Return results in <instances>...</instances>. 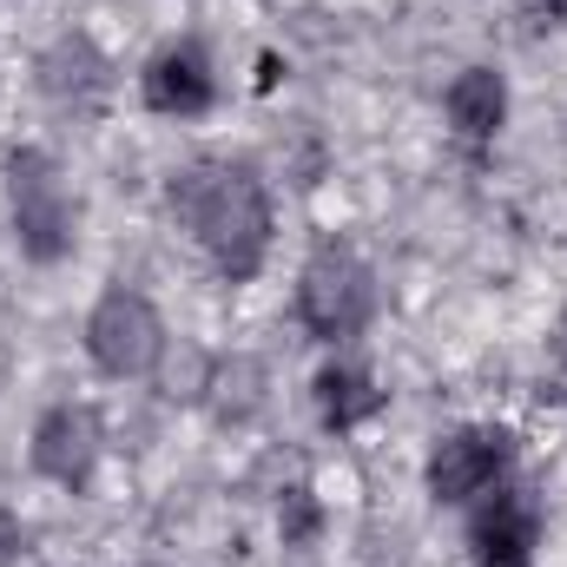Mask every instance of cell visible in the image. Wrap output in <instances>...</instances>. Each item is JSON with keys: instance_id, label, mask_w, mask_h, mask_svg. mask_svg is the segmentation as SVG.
Returning a JSON list of instances; mask_svg holds the SVG:
<instances>
[{"instance_id": "obj_1", "label": "cell", "mask_w": 567, "mask_h": 567, "mask_svg": "<svg viewBox=\"0 0 567 567\" xmlns=\"http://www.w3.org/2000/svg\"><path fill=\"white\" fill-rule=\"evenodd\" d=\"M172 212L178 225L205 245L212 271L225 284H251L271 258V192L258 185L251 165L231 158H198L172 178Z\"/></svg>"}, {"instance_id": "obj_2", "label": "cell", "mask_w": 567, "mask_h": 567, "mask_svg": "<svg viewBox=\"0 0 567 567\" xmlns=\"http://www.w3.org/2000/svg\"><path fill=\"white\" fill-rule=\"evenodd\" d=\"M7 218H13V245L27 265H60L80 245V198L66 172L53 165V152L40 145L7 152Z\"/></svg>"}, {"instance_id": "obj_3", "label": "cell", "mask_w": 567, "mask_h": 567, "mask_svg": "<svg viewBox=\"0 0 567 567\" xmlns=\"http://www.w3.org/2000/svg\"><path fill=\"white\" fill-rule=\"evenodd\" d=\"M377 317V278L350 245H317L297 271V323L317 343H350Z\"/></svg>"}, {"instance_id": "obj_4", "label": "cell", "mask_w": 567, "mask_h": 567, "mask_svg": "<svg viewBox=\"0 0 567 567\" xmlns=\"http://www.w3.org/2000/svg\"><path fill=\"white\" fill-rule=\"evenodd\" d=\"M86 357L106 377H120V383L158 370V357H165V317H158V303L145 290H133V284H113L86 310Z\"/></svg>"}, {"instance_id": "obj_5", "label": "cell", "mask_w": 567, "mask_h": 567, "mask_svg": "<svg viewBox=\"0 0 567 567\" xmlns=\"http://www.w3.org/2000/svg\"><path fill=\"white\" fill-rule=\"evenodd\" d=\"M515 468V435L502 423H462L449 429L423 462V482L442 508H462V502H482L488 488H502Z\"/></svg>"}, {"instance_id": "obj_6", "label": "cell", "mask_w": 567, "mask_h": 567, "mask_svg": "<svg viewBox=\"0 0 567 567\" xmlns=\"http://www.w3.org/2000/svg\"><path fill=\"white\" fill-rule=\"evenodd\" d=\"M33 475H47L53 488H86L100 475V455H106V429L86 403H53L40 423H33Z\"/></svg>"}, {"instance_id": "obj_7", "label": "cell", "mask_w": 567, "mask_h": 567, "mask_svg": "<svg viewBox=\"0 0 567 567\" xmlns=\"http://www.w3.org/2000/svg\"><path fill=\"white\" fill-rule=\"evenodd\" d=\"M140 100H145V113H158V120H205L218 106V66H212V53L198 40L158 47L140 73Z\"/></svg>"}, {"instance_id": "obj_8", "label": "cell", "mask_w": 567, "mask_h": 567, "mask_svg": "<svg viewBox=\"0 0 567 567\" xmlns=\"http://www.w3.org/2000/svg\"><path fill=\"white\" fill-rule=\"evenodd\" d=\"M468 548H475V567H535V548H542V508L528 488H488L468 515Z\"/></svg>"}, {"instance_id": "obj_9", "label": "cell", "mask_w": 567, "mask_h": 567, "mask_svg": "<svg viewBox=\"0 0 567 567\" xmlns=\"http://www.w3.org/2000/svg\"><path fill=\"white\" fill-rule=\"evenodd\" d=\"M442 113H449V133L468 152H488L508 126V80L495 66H462L442 93Z\"/></svg>"}, {"instance_id": "obj_10", "label": "cell", "mask_w": 567, "mask_h": 567, "mask_svg": "<svg viewBox=\"0 0 567 567\" xmlns=\"http://www.w3.org/2000/svg\"><path fill=\"white\" fill-rule=\"evenodd\" d=\"M310 403H317V423L330 429V435H350V429L377 423L390 396L377 390L370 370H357V363H323V370L310 377Z\"/></svg>"}, {"instance_id": "obj_11", "label": "cell", "mask_w": 567, "mask_h": 567, "mask_svg": "<svg viewBox=\"0 0 567 567\" xmlns=\"http://www.w3.org/2000/svg\"><path fill=\"white\" fill-rule=\"evenodd\" d=\"M40 86H47L60 106L86 113V106H100V100H106L113 66L100 60V47H93V40H60V47L40 60Z\"/></svg>"}, {"instance_id": "obj_12", "label": "cell", "mask_w": 567, "mask_h": 567, "mask_svg": "<svg viewBox=\"0 0 567 567\" xmlns=\"http://www.w3.org/2000/svg\"><path fill=\"white\" fill-rule=\"evenodd\" d=\"M205 390H218V416L245 423V416L265 403V363H258V357H231V363H218V370L205 377Z\"/></svg>"}, {"instance_id": "obj_13", "label": "cell", "mask_w": 567, "mask_h": 567, "mask_svg": "<svg viewBox=\"0 0 567 567\" xmlns=\"http://www.w3.org/2000/svg\"><path fill=\"white\" fill-rule=\"evenodd\" d=\"M278 535H284V548H317V535H323V502H317L303 482H297V488H284Z\"/></svg>"}, {"instance_id": "obj_14", "label": "cell", "mask_w": 567, "mask_h": 567, "mask_svg": "<svg viewBox=\"0 0 567 567\" xmlns=\"http://www.w3.org/2000/svg\"><path fill=\"white\" fill-rule=\"evenodd\" d=\"M20 555H27V522L13 508H0V567H13Z\"/></svg>"}, {"instance_id": "obj_15", "label": "cell", "mask_w": 567, "mask_h": 567, "mask_svg": "<svg viewBox=\"0 0 567 567\" xmlns=\"http://www.w3.org/2000/svg\"><path fill=\"white\" fill-rule=\"evenodd\" d=\"M548 13H555V20H567V0H548Z\"/></svg>"}, {"instance_id": "obj_16", "label": "cell", "mask_w": 567, "mask_h": 567, "mask_svg": "<svg viewBox=\"0 0 567 567\" xmlns=\"http://www.w3.org/2000/svg\"><path fill=\"white\" fill-rule=\"evenodd\" d=\"M555 350H561V357H567V317H561V343H555Z\"/></svg>"}]
</instances>
